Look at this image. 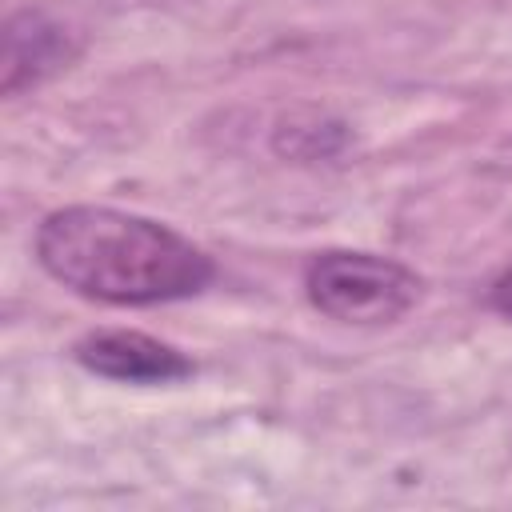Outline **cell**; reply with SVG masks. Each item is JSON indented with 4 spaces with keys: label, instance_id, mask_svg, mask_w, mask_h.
Wrapping results in <instances>:
<instances>
[{
    "label": "cell",
    "instance_id": "obj_1",
    "mask_svg": "<svg viewBox=\"0 0 512 512\" xmlns=\"http://www.w3.org/2000/svg\"><path fill=\"white\" fill-rule=\"evenodd\" d=\"M36 260L68 292L112 308L188 300L216 280L200 244L160 220L104 204L48 212L36 228Z\"/></svg>",
    "mask_w": 512,
    "mask_h": 512
},
{
    "label": "cell",
    "instance_id": "obj_2",
    "mask_svg": "<svg viewBox=\"0 0 512 512\" xmlns=\"http://www.w3.org/2000/svg\"><path fill=\"white\" fill-rule=\"evenodd\" d=\"M308 304L352 328H384L408 316L424 296V276L392 256L324 248L304 264Z\"/></svg>",
    "mask_w": 512,
    "mask_h": 512
},
{
    "label": "cell",
    "instance_id": "obj_3",
    "mask_svg": "<svg viewBox=\"0 0 512 512\" xmlns=\"http://www.w3.org/2000/svg\"><path fill=\"white\" fill-rule=\"evenodd\" d=\"M72 360L116 384H140V388H160V384H180L196 372V364L168 340H156L136 328H96L84 332L72 344Z\"/></svg>",
    "mask_w": 512,
    "mask_h": 512
},
{
    "label": "cell",
    "instance_id": "obj_4",
    "mask_svg": "<svg viewBox=\"0 0 512 512\" xmlns=\"http://www.w3.org/2000/svg\"><path fill=\"white\" fill-rule=\"evenodd\" d=\"M80 56V40L48 16L44 8H16L4 20V56H0V92L12 100L44 80L60 76Z\"/></svg>",
    "mask_w": 512,
    "mask_h": 512
},
{
    "label": "cell",
    "instance_id": "obj_5",
    "mask_svg": "<svg viewBox=\"0 0 512 512\" xmlns=\"http://www.w3.org/2000/svg\"><path fill=\"white\" fill-rule=\"evenodd\" d=\"M488 308L512 324V264L492 280V288H488Z\"/></svg>",
    "mask_w": 512,
    "mask_h": 512
}]
</instances>
